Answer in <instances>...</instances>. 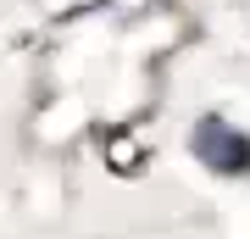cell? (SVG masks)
Segmentation results:
<instances>
[{
  "label": "cell",
  "instance_id": "cell-1",
  "mask_svg": "<svg viewBox=\"0 0 250 239\" xmlns=\"http://www.w3.org/2000/svg\"><path fill=\"white\" fill-rule=\"evenodd\" d=\"M195 151H200V161H206V167H217V173H245V167H250V139L228 133L217 117H206V128H200Z\"/></svg>",
  "mask_w": 250,
  "mask_h": 239
}]
</instances>
